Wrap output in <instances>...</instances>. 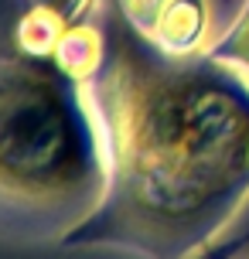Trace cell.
I'll list each match as a JSON object with an SVG mask.
<instances>
[{
  "label": "cell",
  "mask_w": 249,
  "mask_h": 259,
  "mask_svg": "<svg viewBox=\"0 0 249 259\" xmlns=\"http://www.w3.org/2000/svg\"><path fill=\"white\" fill-rule=\"evenodd\" d=\"M52 62L58 65V72L68 78H75V82H89L106 62V31H103V21H99V14L86 11L75 21V24H68V31L62 34L58 41V48L52 52Z\"/></svg>",
  "instance_id": "277c9868"
},
{
  "label": "cell",
  "mask_w": 249,
  "mask_h": 259,
  "mask_svg": "<svg viewBox=\"0 0 249 259\" xmlns=\"http://www.w3.org/2000/svg\"><path fill=\"white\" fill-rule=\"evenodd\" d=\"M109 154L82 82L52 58L0 52V239L62 242L103 205Z\"/></svg>",
  "instance_id": "7a4b0ae2"
},
{
  "label": "cell",
  "mask_w": 249,
  "mask_h": 259,
  "mask_svg": "<svg viewBox=\"0 0 249 259\" xmlns=\"http://www.w3.org/2000/svg\"><path fill=\"white\" fill-rule=\"evenodd\" d=\"M205 55L215 58V62L232 65L236 72H242V75L249 78V4L242 7V14H239L236 21H232V27H229Z\"/></svg>",
  "instance_id": "8992f818"
},
{
  "label": "cell",
  "mask_w": 249,
  "mask_h": 259,
  "mask_svg": "<svg viewBox=\"0 0 249 259\" xmlns=\"http://www.w3.org/2000/svg\"><path fill=\"white\" fill-rule=\"evenodd\" d=\"M106 62L86 82L109 154L103 205L58 242L191 259L249 198V78L209 55H171L92 0Z\"/></svg>",
  "instance_id": "6da1fadb"
},
{
  "label": "cell",
  "mask_w": 249,
  "mask_h": 259,
  "mask_svg": "<svg viewBox=\"0 0 249 259\" xmlns=\"http://www.w3.org/2000/svg\"><path fill=\"white\" fill-rule=\"evenodd\" d=\"M113 4H116V11L123 14L140 34H147V38L157 34L160 14L168 7V0H113Z\"/></svg>",
  "instance_id": "52a82bcc"
},
{
  "label": "cell",
  "mask_w": 249,
  "mask_h": 259,
  "mask_svg": "<svg viewBox=\"0 0 249 259\" xmlns=\"http://www.w3.org/2000/svg\"><path fill=\"white\" fill-rule=\"evenodd\" d=\"M191 259H201V252H198V256H191Z\"/></svg>",
  "instance_id": "8fae6325"
},
{
  "label": "cell",
  "mask_w": 249,
  "mask_h": 259,
  "mask_svg": "<svg viewBox=\"0 0 249 259\" xmlns=\"http://www.w3.org/2000/svg\"><path fill=\"white\" fill-rule=\"evenodd\" d=\"M31 0H0V52L14 45V24Z\"/></svg>",
  "instance_id": "ba28073f"
},
{
  "label": "cell",
  "mask_w": 249,
  "mask_h": 259,
  "mask_svg": "<svg viewBox=\"0 0 249 259\" xmlns=\"http://www.w3.org/2000/svg\"><path fill=\"white\" fill-rule=\"evenodd\" d=\"M65 31H68V21L52 4L31 0L21 11L17 24H14V48L24 55H34V58H52V52L58 48Z\"/></svg>",
  "instance_id": "5b68a950"
},
{
  "label": "cell",
  "mask_w": 249,
  "mask_h": 259,
  "mask_svg": "<svg viewBox=\"0 0 249 259\" xmlns=\"http://www.w3.org/2000/svg\"><path fill=\"white\" fill-rule=\"evenodd\" d=\"M249 252V232L236 235V239H225V242H212L205 252H201V259H239Z\"/></svg>",
  "instance_id": "9c48e42d"
},
{
  "label": "cell",
  "mask_w": 249,
  "mask_h": 259,
  "mask_svg": "<svg viewBox=\"0 0 249 259\" xmlns=\"http://www.w3.org/2000/svg\"><path fill=\"white\" fill-rule=\"evenodd\" d=\"M45 4H52V7H55L58 14H62V17H65L68 24H75L82 14L89 11V4H92V0H45Z\"/></svg>",
  "instance_id": "30bf717a"
},
{
  "label": "cell",
  "mask_w": 249,
  "mask_h": 259,
  "mask_svg": "<svg viewBox=\"0 0 249 259\" xmlns=\"http://www.w3.org/2000/svg\"><path fill=\"white\" fill-rule=\"evenodd\" d=\"M246 4L249 0H168L154 41L171 55H205Z\"/></svg>",
  "instance_id": "3957f363"
}]
</instances>
